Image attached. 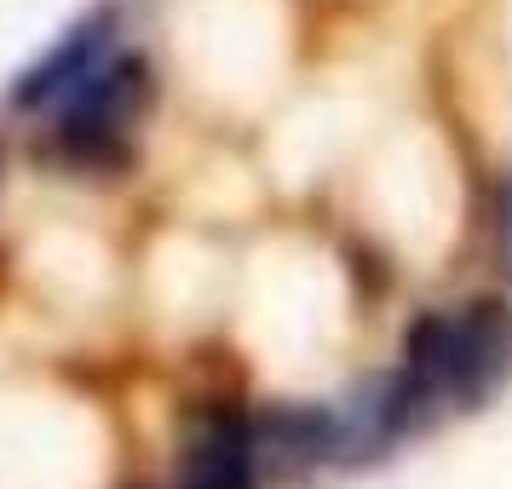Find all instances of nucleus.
<instances>
[{"label":"nucleus","instance_id":"20e7f679","mask_svg":"<svg viewBox=\"0 0 512 489\" xmlns=\"http://www.w3.org/2000/svg\"><path fill=\"white\" fill-rule=\"evenodd\" d=\"M179 489H259V438L231 409L196 420L179 455Z\"/></svg>","mask_w":512,"mask_h":489},{"label":"nucleus","instance_id":"f257e3e1","mask_svg":"<svg viewBox=\"0 0 512 489\" xmlns=\"http://www.w3.org/2000/svg\"><path fill=\"white\" fill-rule=\"evenodd\" d=\"M512 369V311L501 300H472L461 311H432L403 340V369L392 386L409 415H432L438 403H484Z\"/></svg>","mask_w":512,"mask_h":489},{"label":"nucleus","instance_id":"7ed1b4c3","mask_svg":"<svg viewBox=\"0 0 512 489\" xmlns=\"http://www.w3.org/2000/svg\"><path fill=\"white\" fill-rule=\"evenodd\" d=\"M110 47H116V6L81 12V18L58 35V47L41 52V58L18 75L12 104H18V110H35V104H52V98H70L81 81H93V75L110 64Z\"/></svg>","mask_w":512,"mask_h":489},{"label":"nucleus","instance_id":"39448f33","mask_svg":"<svg viewBox=\"0 0 512 489\" xmlns=\"http://www.w3.org/2000/svg\"><path fill=\"white\" fill-rule=\"evenodd\" d=\"M254 438H259V455H271L277 466H305L340 449V415H323V409H271L254 426Z\"/></svg>","mask_w":512,"mask_h":489},{"label":"nucleus","instance_id":"423d86ee","mask_svg":"<svg viewBox=\"0 0 512 489\" xmlns=\"http://www.w3.org/2000/svg\"><path fill=\"white\" fill-rule=\"evenodd\" d=\"M501 236H507V254H512V185H507V196H501Z\"/></svg>","mask_w":512,"mask_h":489},{"label":"nucleus","instance_id":"f03ea898","mask_svg":"<svg viewBox=\"0 0 512 489\" xmlns=\"http://www.w3.org/2000/svg\"><path fill=\"white\" fill-rule=\"evenodd\" d=\"M150 64L144 58H116L104 64L93 81H81L70 98H64V116H58V150L81 167L116 162L139 116L150 110Z\"/></svg>","mask_w":512,"mask_h":489}]
</instances>
